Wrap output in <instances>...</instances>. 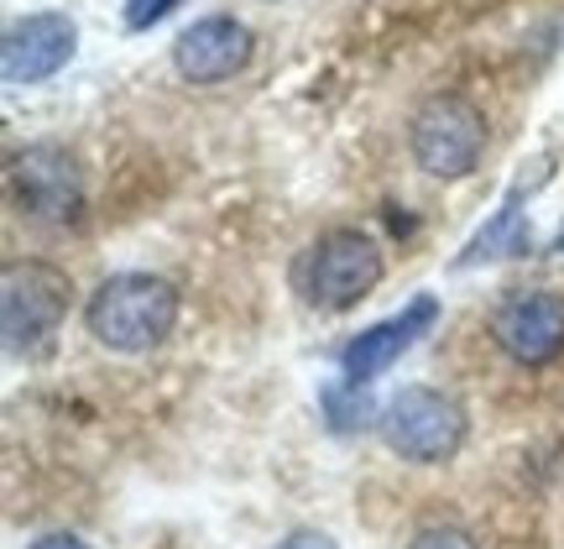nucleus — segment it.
<instances>
[{
  "instance_id": "6e6552de",
  "label": "nucleus",
  "mask_w": 564,
  "mask_h": 549,
  "mask_svg": "<svg viewBox=\"0 0 564 549\" xmlns=\"http://www.w3.org/2000/svg\"><path fill=\"white\" fill-rule=\"evenodd\" d=\"M440 299L434 293H413L398 314H387V320H377V325H366L361 335H350L340 346V377L345 383H361L371 387L377 377H387L392 366L403 362L408 351L419 346L423 335H434V325H440Z\"/></svg>"
},
{
  "instance_id": "9d476101",
  "label": "nucleus",
  "mask_w": 564,
  "mask_h": 549,
  "mask_svg": "<svg viewBox=\"0 0 564 549\" xmlns=\"http://www.w3.org/2000/svg\"><path fill=\"white\" fill-rule=\"evenodd\" d=\"M257 58V37L251 26L236 17H199L194 26H183L173 42V68L183 84H225L236 79L246 63Z\"/></svg>"
},
{
  "instance_id": "423d86ee",
  "label": "nucleus",
  "mask_w": 564,
  "mask_h": 549,
  "mask_svg": "<svg viewBox=\"0 0 564 549\" xmlns=\"http://www.w3.org/2000/svg\"><path fill=\"white\" fill-rule=\"evenodd\" d=\"M6 179H11V200L26 220L37 225H74L84 209V179H79V163H74V152L58 142H32L21 147L11 168H6Z\"/></svg>"
},
{
  "instance_id": "f03ea898",
  "label": "nucleus",
  "mask_w": 564,
  "mask_h": 549,
  "mask_svg": "<svg viewBox=\"0 0 564 549\" xmlns=\"http://www.w3.org/2000/svg\"><path fill=\"white\" fill-rule=\"evenodd\" d=\"M387 278V257L377 236H366L356 225H335L319 241H308L299 262H293V288L308 309L319 314H345L361 299H371Z\"/></svg>"
},
{
  "instance_id": "f257e3e1",
  "label": "nucleus",
  "mask_w": 564,
  "mask_h": 549,
  "mask_svg": "<svg viewBox=\"0 0 564 549\" xmlns=\"http://www.w3.org/2000/svg\"><path fill=\"white\" fill-rule=\"evenodd\" d=\"M183 314V293L158 272H110L89 299H84V330L95 346L116 356H147L158 351Z\"/></svg>"
},
{
  "instance_id": "f3484780",
  "label": "nucleus",
  "mask_w": 564,
  "mask_h": 549,
  "mask_svg": "<svg viewBox=\"0 0 564 549\" xmlns=\"http://www.w3.org/2000/svg\"><path fill=\"white\" fill-rule=\"evenodd\" d=\"M549 251H564V225L554 230V241H549Z\"/></svg>"
},
{
  "instance_id": "1a4fd4ad",
  "label": "nucleus",
  "mask_w": 564,
  "mask_h": 549,
  "mask_svg": "<svg viewBox=\"0 0 564 549\" xmlns=\"http://www.w3.org/2000/svg\"><path fill=\"white\" fill-rule=\"evenodd\" d=\"M79 53V26L68 11H32L6 26L0 37V74L11 89H26V84H42L63 74L68 58Z\"/></svg>"
},
{
  "instance_id": "ddd939ff",
  "label": "nucleus",
  "mask_w": 564,
  "mask_h": 549,
  "mask_svg": "<svg viewBox=\"0 0 564 549\" xmlns=\"http://www.w3.org/2000/svg\"><path fill=\"white\" fill-rule=\"evenodd\" d=\"M183 0H126V32H152L158 21H167L173 11H178Z\"/></svg>"
},
{
  "instance_id": "0eeeda50",
  "label": "nucleus",
  "mask_w": 564,
  "mask_h": 549,
  "mask_svg": "<svg viewBox=\"0 0 564 549\" xmlns=\"http://www.w3.org/2000/svg\"><path fill=\"white\" fill-rule=\"evenodd\" d=\"M491 341L507 362L549 366L564 356V293L554 288H512L502 304L491 309Z\"/></svg>"
},
{
  "instance_id": "4468645a",
  "label": "nucleus",
  "mask_w": 564,
  "mask_h": 549,
  "mask_svg": "<svg viewBox=\"0 0 564 549\" xmlns=\"http://www.w3.org/2000/svg\"><path fill=\"white\" fill-rule=\"evenodd\" d=\"M408 549H481V545H476V534L455 529V524H429V529L408 539Z\"/></svg>"
},
{
  "instance_id": "7ed1b4c3",
  "label": "nucleus",
  "mask_w": 564,
  "mask_h": 549,
  "mask_svg": "<svg viewBox=\"0 0 564 549\" xmlns=\"http://www.w3.org/2000/svg\"><path fill=\"white\" fill-rule=\"evenodd\" d=\"M377 434L408 466H444V461L460 455L470 419H465V408L449 392H440L429 383H408L382 403Z\"/></svg>"
},
{
  "instance_id": "9b49d317",
  "label": "nucleus",
  "mask_w": 564,
  "mask_h": 549,
  "mask_svg": "<svg viewBox=\"0 0 564 549\" xmlns=\"http://www.w3.org/2000/svg\"><path fill=\"white\" fill-rule=\"evenodd\" d=\"M549 173L544 168H533V173H518V179L507 183L502 204L491 209V220L460 246V257H455V272H470V267H486V262H518V257H533V230H528V200L539 194V183Z\"/></svg>"
},
{
  "instance_id": "2eb2a0df",
  "label": "nucleus",
  "mask_w": 564,
  "mask_h": 549,
  "mask_svg": "<svg viewBox=\"0 0 564 549\" xmlns=\"http://www.w3.org/2000/svg\"><path fill=\"white\" fill-rule=\"evenodd\" d=\"M267 549H340L329 534H319V529H293V534H282L278 545H267Z\"/></svg>"
},
{
  "instance_id": "dca6fc26",
  "label": "nucleus",
  "mask_w": 564,
  "mask_h": 549,
  "mask_svg": "<svg viewBox=\"0 0 564 549\" xmlns=\"http://www.w3.org/2000/svg\"><path fill=\"white\" fill-rule=\"evenodd\" d=\"M26 549H89L79 539V534H68V529H53V534H37V539H32V545Z\"/></svg>"
},
{
  "instance_id": "39448f33",
  "label": "nucleus",
  "mask_w": 564,
  "mask_h": 549,
  "mask_svg": "<svg viewBox=\"0 0 564 549\" xmlns=\"http://www.w3.org/2000/svg\"><path fill=\"white\" fill-rule=\"evenodd\" d=\"M486 142H491L486 110L470 95H460V89L429 95L413 110V121H408V152H413V163L429 179H444V183L470 179L486 158Z\"/></svg>"
},
{
  "instance_id": "f8f14e48",
  "label": "nucleus",
  "mask_w": 564,
  "mask_h": 549,
  "mask_svg": "<svg viewBox=\"0 0 564 549\" xmlns=\"http://www.w3.org/2000/svg\"><path fill=\"white\" fill-rule=\"evenodd\" d=\"M319 413L329 434H361V429H377V419H382V408L371 403V392L361 383H345V377L319 387Z\"/></svg>"
},
{
  "instance_id": "20e7f679",
  "label": "nucleus",
  "mask_w": 564,
  "mask_h": 549,
  "mask_svg": "<svg viewBox=\"0 0 564 549\" xmlns=\"http://www.w3.org/2000/svg\"><path fill=\"white\" fill-rule=\"evenodd\" d=\"M68 299H74V283L68 272L42 257H26V262H6V278H0V330H6V351L11 356H26L37 362L53 351L63 320H68Z\"/></svg>"
}]
</instances>
